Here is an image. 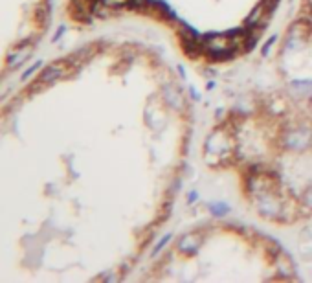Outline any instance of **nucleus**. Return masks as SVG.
<instances>
[{
	"mask_svg": "<svg viewBox=\"0 0 312 283\" xmlns=\"http://www.w3.org/2000/svg\"><path fill=\"white\" fill-rule=\"evenodd\" d=\"M68 74V68H66V63H51L48 64L44 70L41 72V76H39V83L41 85H50V83H54L55 79L63 78V76H66Z\"/></svg>",
	"mask_w": 312,
	"mask_h": 283,
	"instance_id": "nucleus-1",
	"label": "nucleus"
},
{
	"mask_svg": "<svg viewBox=\"0 0 312 283\" xmlns=\"http://www.w3.org/2000/svg\"><path fill=\"white\" fill-rule=\"evenodd\" d=\"M32 42L30 44H22V46H18V48H15V52H11V54L8 55V68L9 70H13L17 68V66H20L22 63H26V59L32 55Z\"/></svg>",
	"mask_w": 312,
	"mask_h": 283,
	"instance_id": "nucleus-2",
	"label": "nucleus"
},
{
	"mask_svg": "<svg viewBox=\"0 0 312 283\" xmlns=\"http://www.w3.org/2000/svg\"><path fill=\"white\" fill-rule=\"evenodd\" d=\"M268 13L266 11V8H265V4H257L255 8L250 11V15L246 17V20H244V26L246 28H257V26H263V24H266L265 22V15Z\"/></svg>",
	"mask_w": 312,
	"mask_h": 283,
	"instance_id": "nucleus-3",
	"label": "nucleus"
},
{
	"mask_svg": "<svg viewBox=\"0 0 312 283\" xmlns=\"http://www.w3.org/2000/svg\"><path fill=\"white\" fill-rule=\"evenodd\" d=\"M202 245V239L195 233H189V235H184L178 243V250L184 254H195L198 250V247Z\"/></svg>",
	"mask_w": 312,
	"mask_h": 283,
	"instance_id": "nucleus-4",
	"label": "nucleus"
},
{
	"mask_svg": "<svg viewBox=\"0 0 312 283\" xmlns=\"http://www.w3.org/2000/svg\"><path fill=\"white\" fill-rule=\"evenodd\" d=\"M210 206V210L213 215H217V217H222V215H226L229 211V206L224 204V202H215V204H207Z\"/></svg>",
	"mask_w": 312,
	"mask_h": 283,
	"instance_id": "nucleus-5",
	"label": "nucleus"
},
{
	"mask_svg": "<svg viewBox=\"0 0 312 283\" xmlns=\"http://www.w3.org/2000/svg\"><path fill=\"white\" fill-rule=\"evenodd\" d=\"M42 64H44V63H42V61H35V63H33V64H32V66H30V68H28V70H26V72H24V74H22V81H28V79L32 78V76H33V74H35V72H37V70L41 68Z\"/></svg>",
	"mask_w": 312,
	"mask_h": 283,
	"instance_id": "nucleus-6",
	"label": "nucleus"
},
{
	"mask_svg": "<svg viewBox=\"0 0 312 283\" xmlns=\"http://www.w3.org/2000/svg\"><path fill=\"white\" fill-rule=\"evenodd\" d=\"M101 4L107 8H123L131 4V0H101Z\"/></svg>",
	"mask_w": 312,
	"mask_h": 283,
	"instance_id": "nucleus-7",
	"label": "nucleus"
},
{
	"mask_svg": "<svg viewBox=\"0 0 312 283\" xmlns=\"http://www.w3.org/2000/svg\"><path fill=\"white\" fill-rule=\"evenodd\" d=\"M171 238H173L171 233H167L165 238H162V241H158V245H156V247L152 248V254H151V256H152V257H156V256H158V254H160V250H162V248H164L165 245L169 243V239H171Z\"/></svg>",
	"mask_w": 312,
	"mask_h": 283,
	"instance_id": "nucleus-8",
	"label": "nucleus"
},
{
	"mask_svg": "<svg viewBox=\"0 0 312 283\" xmlns=\"http://www.w3.org/2000/svg\"><path fill=\"white\" fill-rule=\"evenodd\" d=\"M275 41H277V35H272L270 39H268V41L265 42V46H263V50H261V52H263V55H266V54H268V52H270L272 44H274Z\"/></svg>",
	"mask_w": 312,
	"mask_h": 283,
	"instance_id": "nucleus-9",
	"label": "nucleus"
},
{
	"mask_svg": "<svg viewBox=\"0 0 312 283\" xmlns=\"http://www.w3.org/2000/svg\"><path fill=\"white\" fill-rule=\"evenodd\" d=\"M263 4H265L266 11H268V13H272V11L275 9V6L279 4V0H263Z\"/></svg>",
	"mask_w": 312,
	"mask_h": 283,
	"instance_id": "nucleus-10",
	"label": "nucleus"
},
{
	"mask_svg": "<svg viewBox=\"0 0 312 283\" xmlns=\"http://www.w3.org/2000/svg\"><path fill=\"white\" fill-rule=\"evenodd\" d=\"M64 32H66V26H64V24H61V26H59V30H57V33H55V35H54V39H51V41H59V39H61V37H63V33Z\"/></svg>",
	"mask_w": 312,
	"mask_h": 283,
	"instance_id": "nucleus-11",
	"label": "nucleus"
},
{
	"mask_svg": "<svg viewBox=\"0 0 312 283\" xmlns=\"http://www.w3.org/2000/svg\"><path fill=\"white\" fill-rule=\"evenodd\" d=\"M197 197H198L197 192H191V193L188 195V202H195V201H197Z\"/></svg>",
	"mask_w": 312,
	"mask_h": 283,
	"instance_id": "nucleus-12",
	"label": "nucleus"
},
{
	"mask_svg": "<svg viewBox=\"0 0 312 283\" xmlns=\"http://www.w3.org/2000/svg\"><path fill=\"white\" fill-rule=\"evenodd\" d=\"M305 201H307L308 206H312V190H310V192L305 193Z\"/></svg>",
	"mask_w": 312,
	"mask_h": 283,
	"instance_id": "nucleus-13",
	"label": "nucleus"
}]
</instances>
